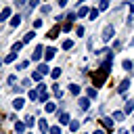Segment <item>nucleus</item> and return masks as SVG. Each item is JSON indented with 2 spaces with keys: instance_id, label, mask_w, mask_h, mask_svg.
<instances>
[{
  "instance_id": "30",
  "label": "nucleus",
  "mask_w": 134,
  "mask_h": 134,
  "mask_svg": "<svg viewBox=\"0 0 134 134\" xmlns=\"http://www.w3.org/2000/svg\"><path fill=\"white\" fill-rule=\"evenodd\" d=\"M29 98L31 100H38V90H29Z\"/></svg>"
},
{
  "instance_id": "5",
  "label": "nucleus",
  "mask_w": 134,
  "mask_h": 134,
  "mask_svg": "<svg viewBox=\"0 0 134 134\" xmlns=\"http://www.w3.org/2000/svg\"><path fill=\"white\" fill-rule=\"evenodd\" d=\"M100 124H103L107 130H111V126H113V119H109V117H100Z\"/></svg>"
},
{
  "instance_id": "25",
  "label": "nucleus",
  "mask_w": 134,
  "mask_h": 134,
  "mask_svg": "<svg viewBox=\"0 0 134 134\" xmlns=\"http://www.w3.org/2000/svg\"><path fill=\"white\" fill-rule=\"evenodd\" d=\"M54 109H57V105H54V103H46V111H48V113H52Z\"/></svg>"
},
{
  "instance_id": "20",
  "label": "nucleus",
  "mask_w": 134,
  "mask_h": 134,
  "mask_svg": "<svg viewBox=\"0 0 134 134\" xmlns=\"http://www.w3.org/2000/svg\"><path fill=\"white\" fill-rule=\"evenodd\" d=\"M38 71H40V73H42V75H46V73H48V71H50V69H48V67H46V65H38Z\"/></svg>"
},
{
  "instance_id": "6",
  "label": "nucleus",
  "mask_w": 134,
  "mask_h": 134,
  "mask_svg": "<svg viewBox=\"0 0 134 134\" xmlns=\"http://www.w3.org/2000/svg\"><path fill=\"white\" fill-rule=\"evenodd\" d=\"M59 29H61V27H59V25H54V27H52L46 36H48V38H57V36H59Z\"/></svg>"
},
{
  "instance_id": "38",
  "label": "nucleus",
  "mask_w": 134,
  "mask_h": 134,
  "mask_svg": "<svg viewBox=\"0 0 134 134\" xmlns=\"http://www.w3.org/2000/svg\"><path fill=\"white\" fill-rule=\"evenodd\" d=\"M40 100H42V103H46V100H48V94H46V92H44V94H40Z\"/></svg>"
},
{
  "instance_id": "10",
  "label": "nucleus",
  "mask_w": 134,
  "mask_h": 134,
  "mask_svg": "<svg viewBox=\"0 0 134 134\" xmlns=\"http://www.w3.org/2000/svg\"><path fill=\"white\" fill-rule=\"evenodd\" d=\"M38 128H40L42 132H48V124H46V119H40V121H38Z\"/></svg>"
},
{
  "instance_id": "32",
  "label": "nucleus",
  "mask_w": 134,
  "mask_h": 134,
  "mask_svg": "<svg viewBox=\"0 0 134 134\" xmlns=\"http://www.w3.org/2000/svg\"><path fill=\"white\" fill-rule=\"evenodd\" d=\"M71 46H73V42H71V40H65V42H63V48H65V50H67V48H71Z\"/></svg>"
},
{
  "instance_id": "41",
  "label": "nucleus",
  "mask_w": 134,
  "mask_h": 134,
  "mask_svg": "<svg viewBox=\"0 0 134 134\" xmlns=\"http://www.w3.org/2000/svg\"><path fill=\"white\" fill-rule=\"evenodd\" d=\"M94 134H105V132H103V130H96V132H94Z\"/></svg>"
},
{
  "instance_id": "34",
  "label": "nucleus",
  "mask_w": 134,
  "mask_h": 134,
  "mask_svg": "<svg viewBox=\"0 0 134 134\" xmlns=\"http://www.w3.org/2000/svg\"><path fill=\"white\" fill-rule=\"evenodd\" d=\"M52 90H54V94H57V96H61V88H59L57 84H52Z\"/></svg>"
},
{
  "instance_id": "19",
  "label": "nucleus",
  "mask_w": 134,
  "mask_h": 134,
  "mask_svg": "<svg viewBox=\"0 0 134 134\" xmlns=\"http://www.w3.org/2000/svg\"><path fill=\"white\" fill-rule=\"evenodd\" d=\"M31 38H34V31H27V34H25V38H23V44L31 42Z\"/></svg>"
},
{
  "instance_id": "28",
  "label": "nucleus",
  "mask_w": 134,
  "mask_h": 134,
  "mask_svg": "<svg viewBox=\"0 0 134 134\" xmlns=\"http://www.w3.org/2000/svg\"><path fill=\"white\" fill-rule=\"evenodd\" d=\"M31 80H36V82H40V80H42V73H40V71H34V75H31Z\"/></svg>"
},
{
  "instance_id": "39",
  "label": "nucleus",
  "mask_w": 134,
  "mask_h": 134,
  "mask_svg": "<svg viewBox=\"0 0 134 134\" xmlns=\"http://www.w3.org/2000/svg\"><path fill=\"white\" fill-rule=\"evenodd\" d=\"M59 6H67V0H59Z\"/></svg>"
},
{
  "instance_id": "3",
  "label": "nucleus",
  "mask_w": 134,
  "mask_h": 134,
  "mask_svg": "<svg viewBox=\"0 0 134 134\" xmlns=\"http://www.w3.org/2000/svg\"><path fill=\"white\" fill-rule=\"evenodd\" d=\"M42 50H44L42 46H36V50H34V57H31V59H34V61H40V59H42Z\"/></svg>"
},
{
  "instance_id": "24",
  "label": "nucleus",
  "mask_w": 134,
  "mask_h": 134,
  "mask_svg": "<svg viewBox=\"0 0 134 134\" xmlns=\"http://www.w3.org/2000/svg\"><path fill=\"white\" fill-rule=\"evenodd\" d=\"M124 69H126V71H130V69H132V61H130V59H126V61H124Z\"/></svg>"
},
{
  "instance_id": "27",
  "label": "nucleus",
  "mask_w": 134,
  "mask_h": 134,
  "mask_svg": "<svg viewBox=\"0 0 134 134\" xmlns=\"http://www.w3.org/2000/svg\"><path fill=\"white\" fill-rule=\"evenodd\" d=\"M21 48H23V42H17V44H15V46H13V52H19V50H21Z\"/></svg>"
},
{
  "instance_id": "12",
  "label": "nucleus",
  "mask_w": 134,
  "mask_h": 134,
  "mask_svg": "<svg viewBox=\"0 0 134 134\" xmlns=\"http://www.w3.org/2000/svg\"><path fill=\"white\" fill-rule=\"evenodd\" d=\"M54 50H57V48H46V52H44V57H46V59L50 61V59L54 57Z\"/></svg>"
},
{
  "instance_id": "22",
  "label": "nucleus",
  "mask_w": 134,
  "mask_h": 134,
  "mask_svg": "<svg viewBox=\"0 0 134 134\" xmlns=\"http://www.w3.org/2000/svg\"><path fill=\"white\" fill-rule=\"evenodd\" d=\"M113 119L121 121V119H124V111H115V113H113Z\"/></svg>"
},
{
  "instance_id": "21",
  "label": "nucleus",
  "mask_w": 134,
  "mask_h": 134,
  "mask_svg": "<svg viewBox=\"0 0 134 134\" xmlns=\"http://www.w3.org/2000/svg\"><path fill=\"white\" fill-rule=\"evenodd\" d=\"M50 75H52V80H57V77L61 75V69H59V67H54V69L50 71Z\"/></svg>"
},
{
  "instance_id": "9",
  "label": "nucleus",
  "mask_w": 134,
  "mask_h": 134,
  "mask_svg": "<svg viewBox=\"0 0 134 134\" xmlns=\"http://www.w3.org/2000/svg\"><path fill=\"white\" fill-rule=\"evenodd\" d=\"M88 107H90V100H88V98H82V100H80V109H82V111H86Z\"/></svg>"
},
{
  "instance_id": "15",
  "label": "nucleus",
  "mask_w": 134,
  "mask_h": 134,
  "mask_svg": "<svg viewBox=\"0 0 134 134\" xmlns=\"http://www.w3.org/2000/svg\"><path fill=\"white\" fill-rule=\"evenodd\" d=\"M130 111H134V103H132V100H128V103H126V109H124V113H130Z\"/></svg>"
},
{
  "instance_id": "26",
  "label": "nucleus",
  "mask_w": 134,
  "mask_h": 134,
  "mask_svg": "<svg viewBox=\"0 0 134 134\" xmlns=\"http://www.w3.org/2000/svg\"><path fill=\"white\" fill-rule=\"evenodd\" d=\"M88 15H90V19H96V17H98V8H92Z\"/></svg>"
},
{
  "instance_id": "18",
  "label": "nucleus",
  "mask_w": 134,
  "mask_h": 134,
  "mask_svg": "<svg viewBox=\"0 0 134 134\" xmlns=\"http://www.w3.org/2000/svg\"><path fill=\"white\" fill-rule=\"evenodd\" d=\"M19 23H21V17H19V15H17V17H13V19H10V25H13V27H17V25H19Z\"/></svg>"
},
{
  "instance_id": "4",
  "label": "nucleus",
  "mask_w": 134,
  "mask_h": 134,
  "mask_svg": "<svg viewBox=\"0 0 134 134\" xmlns=\"http://www.w3.org/2000/svg\"><path fill=\"white\" fill-rule=\"evenodd\" d=\"M23 105H25V100H23L21 96H17V98L13 100V107H15V109H23Z\"/></svg>"
},
{
  "instance_id": "8",
  "label": "nucleus",
  "mask_w": 134,
  "mask_h": 134,
  "mask_svg": "<svg viewBox=\"0 0 134 134\" xmlns=\"http://www.w3.org/2000/svg\"><path fill=\"white\" fill-rule=\"evenodd\" d=\"M8 15H10V8H8V6H6V8H2V13H0V21L8 19Z\"/></svg>"
},
{
  "instance_id": "31",
  "label": "nucleus",
  "mask_w": 134,
  "mask_h": 134,
  "mask_svg": "<svg viewBox=\"0 0 134 134\" xmlns=\"http://www.w3.org/2000/svg\"><path fill=\"white\" fill-rule=\"evenodd\" d=\"M25 126H34V115H27L25 117Z\"/></svg>"
},
{
  "instance_id": "29",
  "label": "nucleus",
  "mask_w": 134,
  "mask_h": 134,
  "mask_svg": "<svg viewBox=\"0 0 134 134\" xmlns=\"http://www.w3.org/2000/svg\"><path fill=\"white\" fill-rule=\"evenodd\" d=\"M86 92H88V96H90V98H96V90H94V88H88Z\"/></svg>"
},
{
  "instance_id": "23",
  "label": "nucleus",
  "mask_w": 134,
  "mask_h": 134,
  "mask_svg": "<svg viewBox=\"0 0 134 134\" xmlns=\"http://www.w3.org/2000/svg\"><path fill=\"white\" fill-rule=\"evenodd\" d=\"M77 128H80V124H77L75 119H73V121H69V130H71V132H75Z\"/></svg>"
},
{
  "instance_id": "13",
  "label": "nucleus",
  "mask_w": 134,
  "mask_h": 134,
  "mask_svg": "<svg viewBox=\"0 0 134 134\" xmlns=\"http://www.w3.org/2000/svg\"><path fill=\"white\" fill-rule=\"evenodd\" d=\"M15 57H17V52H10V54H6V57H4V63H13V61H15Z\"/></svg>"
},
{
  "instance_id": "11",
  "label": "nucleus",
  "mask_w": 134,
  "mask_h": 134,
  "mask_svg": "<svg viewBox=\"0 0 134 134\" xmlns=\"http://www.w3.org/2000/svg\"><path fill=\"white\" fill-rule=\"evenodd\" d=\"M25 130V121H15V132H23Z\"/></svg>"
},
{
  "instance_id": "36",
  "label": "nucleus",
  "mask_w": 134,
  "mask_h": 134,
  "mask_svg": "<svg viewBox=\"0 0 134 134\" xmlns=\"http://www.w3.org/2000/svg\"><path fill=\"white\" fill-rule=\"evenodd\" d=\"M42 13H44V15H46V13H50V6H48V4H44V6H42Z\"/></svg>"
},
{
  "instance_id": "33",
  "label": "nucleus",
  "mask_w": 134,
  "mask_h": 134,
  "mask_svg": "<svg viewBox=\"0 0 134 134\" xmlns=\"http://www.w3.org/2000/svg\"><path fill=\"white\" fill-rule=\"evenodd\" d=\"M50 134H61V128H59V126H52V128H50Z\"/></svg>"
},
{
  "instance_id": "16",
  "label": "nucleus",
  "mask_w": 134,
  "mask_h": 134,
  "mask_svg": "<svg viewBox=\"0 0 134 134\" xmlns=\"http://www.w3.org/2000/svg\"><path fill=\"white\" fill-rule=\"evenodd\" d=\"M107 6H109V0H100L98 2V10H107Z\"/></svg>"
},
{
  "instance_id": "14",
  "label": "nucleus",
  "mask_w": 134,
  "mask_h": 134,
  "mask_svg": "<svg viewBox=\"0 0 134 134\" xmlns=\"http://www.w3.org/2000/svg\"><path fill=\"white\" fill-rule=\"evenodd\" d=\"M69 92H71V94H80V86H77V84H71V86H69Z\"/></svg>"
},
{
  "instance_id": "17",
  "label": "nucleus",
  "mask_w": 134,
  "mask_h": 134,
  "mask_svg": "<svg viewBox=\"0 0 134 134\" xmlns=\"http://www.w3.org/2000/svg\"><path fill=\"white\" fill-rule=\"evenodd\" d=\"M88 13H90V10H88V6H82V8H80V13H77V17H86Z\"/></svg>"
},
{
  "instance_id": "40",
  "label": "nucleus",
  "mask_w": 134,
  "mask_h": 134,
  "mask_svg": "<svg viewBox=\"0 0 134 134\" xmlns=\"http://www.w3.org/2000/svg\"><path fill=\"white\" fill-rule=\"evenodd\" d=\"M25 2H27V0H17V4H25Z\"/></svg>"
},
{
  "instance_id": "37",
  "label": "nucleus",
  "mask_w": 134,
  "mask_h": 134,
  "mask_svg": "<svg viewBox=\"0 0 134 134\" xmlns=\"http://www.w3.org/2000/svg\"><path fill=\"white\" fill-rule=\"evenodd\" d=\"M27 65H29V63H27V61H23V63H19V67H17V69H25Z\"/></svg>"
},
{
  "instance_id": "7",
  "label": "nucleus",
  "mask_w": 134,
  "mask_h": 134,
  "mask_svg": "<svg viewBox=\"0 0 134 134\" xmlns=\"http://www.w3.org/2000/svg\"><path fill=\"white\" fill-rule=\"evenodd\" d=\"M59 121H61V124H69V121H71V119H69V113H65V111H63V113L59 115Z\"/></svg>"
},
{
  "instance_id": "35",
  "label": "nucleus",
  "mask_w": 134,
  "mask_h": 134,
  "mask_svg": "<svg viewBox=\"0 0 134 134\" xmlns=\"http://www.w3.org/2000/svg\"><path fill=\"white\" fill-rule=\"evenodd\" d=\"M38 4H40V0H29V6H31V8H36Z\"/></svg>"
},
{
  "instance_id": "1",
  "label": "nucleus",
  "mask_w": 134,
  "mask_h": 134,
  "mask_svg": "<svg viewBox=\"0 0 134 134\" xmlns=\"http://www.w3.org/2000/svg\"><path fill=\"white\" fill-rule=\"evenodd\" d=\"M113 31H115V29H113V25H107V27L103 29V40H105V42H107V40H111V38H113Z\"/></svg>"
},
{
  "instance_id": "2",
  "label": "nucleus",
  "mask_w": 134,
  "mask_h": 134,
  "mask_svg": "<svg viewBox=\"0 0 134 134\" xmlns=\"http://www.w3.org/2000/svg\"><path fill=\"white\" fill-rule=\"evenodd\" d=\"M128 86H130V80H124V82L117 86V92H119V94H124V92L128 90Z\"/></svg>"
}]
</instances>
